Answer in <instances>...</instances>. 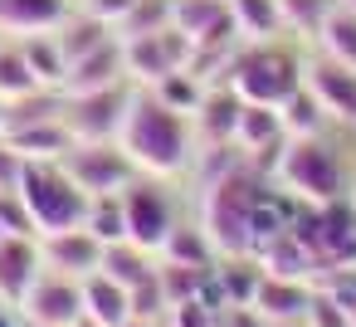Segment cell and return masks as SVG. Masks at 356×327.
<instances>
[{"label": "cell", "instance_id": "1", "mask_svg": "<svg viewBox=\"0 0 356 327\" xmlns=\"http://www.w3.org/2000/svg\"><path fill=\"white\" fill-rule=\"evenodd\" d=\"M118 147L132 157L137 171L176 181L181 171H191L200 142H195V127H191L186 113L166 108L152 88L132 83V103H127V118L118 127Z\"/></svg>", "mask_w": 356, "mask_h": 327}, {"label": "cell", "instance_id": "2", "mask_svg": "<svg viewBox=\"0 0 356 327\" xmlns=\"http://www.w3.org/2000/svg\"><path fill=\"white\" fill-rule=\"evenodd\" d=\"M268 191V176L249 166V157L229 161L220 176L200 181V225L215 239L220 254H249L254 239V205Z\"/></svg>", "mask_w": 356, "mask_h": 327}, {"label": "cell", "instance_id": "3", "mask_svg": "<svg viewBox=\"0 0 356 327\" xmlns=\"http://www.w3.org/2000/svg\"><path fill=\"white\" fill-rule=\"evenodd\" d=\"M307 79V45L298 35H278V40H244L229 59V88L244 103H268L278 108L288 93H298Z\"/></svg>", "mask_w": 356, "mask_h": 327}, {"label": "cell", "instance_id": "4", "mask_svg": "<svg viewBox=\"0 0 356 327\" xmlns=\"http://www.w3.org/2000/svg\"><path fill=\"white\" fill-rule=\"evenodd\" d=\"M337 132V127H332ZM332 132H317V137H288L283 147V161L273 171V181L293 196V200H307V205H327V200H341L351 196V166L337 147Z\"/></svg>", "mask_w": 356, "mask_h": 327}, {"label": "cell", "instance_id": "5", "mask_svg": "<svg viewBox=\"0 0 356 327\" xmlns=\"http://www.w3.org/2000/svg\"><path fill=\"white\" fill-rule=\"evenodd\" d=\"M20 200H25V210H30V220H35L40 234L79 230L88 220V205H93V196L69 176L64 161H25Z\"/></svg>", "mask_w": 356, "mask_h": 327}, {"label": "cell", "instance_id": "6", "mask_svg": "<svg viewBox=\"0 0 356 327\" xmlns=\"http://www.w3.org/2000/svg\"><path fill=\"white\" fill-rule=\"evenodd\" d=\"M122 215H127V239H137V244H147V249L161 254L166 234L176 230V220H181L186 210H181V196H176V186H171L166 176L137 171V176L122 186Z\"/></svg>", "mask_w": 356, "mask_h": 327}, {"label": "cell", "instance_id": "7", "mask_svg": "<svg viewBox=\"0 0 356 327\" xmlns=\"http://www.w3.org/2000/svg\"><path fill=\"white\" fill-rule=\"evenodd\" d=\"M132 103V83L93 88V93H64V127L74 142H113Z\"/></svg>", "mask_w": 356, "mask_h": 327}, {"label": "cell", "instance_id": "8", "mask_svg": "<svg viewBox=\"0 0 356 327\" xmlns=\"http://www.w3.org/2000/svg\"><path fill=\"white\" fill-rule=\"evenodd\" d=\"M64 166H69V176H74L88 196H118V191L137 176V166H132V157L118 147V137H113V142H74V147L64 152Z\"/></svg>", "mask_w": 356, "mask_h": 327}, {"label": "cell", "instance_id": "9", "mask_svg": "<svg viewBox=\"0 0 356 327\" xmlns=\"http://www.w3.org/2000/svg\"><path fill=\"white\" fill-rule=\"evenodd\" d=\"M122 54H127V79H132L137 88H152V83H161L166 74H181V69L191 64L195 45L171 25V30H161V35L122 40Z\"/></svg>", "mask_w": 356, "mask_h": 327}, {"label": "cell", "instance_id": "10", "mask_svg": "<svg viewBox=\"0 0 356 327\" xmlns=\"http://www.w3.org/2000/svg\"><path fill=\"white\" fill-rule=\"evenodd\" d=\"M20 317L35 327H74L83 317V278L44 269L35 278V288L20 298Z\"/></svg>", "mask_w": 356, "mask_h": 327}, {"label": "cell", "instance_id": "11", "mask_svg": "<svg viewBox=\"0 0 356 327\" xmlns=\"http://www.w3.org/2000/svg\"><path fill=\"white\" fill-rule=\"evenodd\" d=\"M302 83L322 98L332 127H351L356 132V69H346V64H337V59H327V54H317L307 45V79Z\"/></svg>", "mask_w": 356, "mask_h": 327}, {"label": "cell", "instance_id": "12", "mask_svg": "<svg viewBox=\"0 0 356 327\" xmlns=\"http://www.w3.org/2000/svg\"><path fill=\"white\" fill-rule=\"evenodd\" d=\"M171 25L191 45H239V25L229 15V0H171Z\"/></svg>", "mask_w": 356, "mask_h": 327}, {"label": "cell", "instance_id": "13", "mask_svg": "<svg viewBox=\"0 0 356 327\" xmlns=\"http://www.w3.org/2000/svg\"><path fill=\"white\" fill-rule=\"evenodd\" d=\"M40 254H44V269L69 273V278H88L103 264V239L83 225L79 230H54V234H40Z\"/></svg>", "mask_w": 356, "mask_h": 327}, {"label": "cell", "instance_id": "14", "mask_svg": "<svg viewBox=\"0 0 356 327\" xmlns=\"http://www.w3.org/2000/svg\"><path fill=\"white\" fill-rule=\"evenodd\" d=\"M40 273H44L40 239H30V234H0V298L20 308V298L35 288Z\"/></svg>", "mask_w": 356, "mask_h": 327}, {"label": "cell", "instance_id": "15", "mask_svg": "<svg viewBox=\"0 0 356 327\" xmlns=\"http://www.w3.org/2000/svg\"><path fill=\"white\" fill-rule=\"evenodd\" d=\"M239 113H244V98H239L229 83L205 88V98H200V108H195V118H191L195 142H200V147H229L234 132H239Z\"/></svg>", "mask_w": 356, "mask_h": 327}, {"label": "cell", "instance_id": "16", "mask_svg": "<svg viewBox=\"0 0 356 327\" xmlns=\"http://www.w3.org/2000/svg\"><path fill=\"white\" fill-rule=\"evenodd\" d=\"M113 83H132V79H127L122 40H108V45H98L93 54L74 59V64H69V79H64V93H93V88H113Z\"/></svg>", "mask_w": 356, "mask_h": 327}, {"label": "cell", "instance_id": "17", "mask_svg": "<svg viewBox=\"0 0 356 327\" xmlns=\"http://www.w3.org/2000/svg\"><path fill=\"white\" fill-rule=\"evenodd\" d=\"M74 15V0H0V35H44Z\"/></svg>", "mask_w": 356, "mask_h": 327}, {"label": "cell", "instance_id": "18", "mask_svg": "<svg viewBox=\"0 0 356 327\" xmlns=\"http://www.w3.org/2000/svg\"><path fill=\"white\" fill-rule=\"evenodd\" d=\"M312 293H317V283H307V278H278V273H264V278H259V288H254V303H249V308H259L268 322L307 317Z\"/></svg>", "mask_w": 356, "mask_h": 327}, {"label": "cell", "instance_id": "19", "mask_svg": "<svg viewBox=\"0 0 356 327\" xmlns=\"http://www.w3.org/2000/svg\"><path fill=\"white\" fill-rule=\"evenodd\" d=\"M254 259H259V269H264V273H278V278H307V283H317V259L307 254V244H302L293 230H283V234H273L268 244H259V249H254Z\"/></svg>", "mask_w": 356, "mask_h": 327}, {"label": "cell", "instance_id": "20", "mask_svg": "<svg viewBox=\"0 0 356 327\" xmlns=\"http://www.w3.org/2000/svg\"><path fill=\"white\" fill-rule=\"evenodd\" d=\"M98 273H108L113 283H122V288L132 293L137 283H147V278L156 273V249H147V244H137V239H113V244H103Z\"/></svg>", "mask_w": 356, "mask_h": 327}, {"label": "cell", "instance_id": "21", "mask_svg": "<svg viewBox=\"0 0 356 327\" xmlns=\"http://www.w3.org/2000/svg\"><path fill=\"white\" fill-rule=\"evenodd\" d=\"M161 259H171V264H191V269H215V264H220V249H215V239L205 234L200 220L181 215L176 230H171L166 244H161Z\"/></svg>", "mask_w": 356, "mask_h": 327}, {"label": "cell", "instance_id": "22", "mask_svg": "<svg viewBox=\"0 0 356 327\" xmlns=\"http://www.w3.org/2000/svg\"><path fill=\"white\" fill-rule=\"evenodd\" d=\"M83 317H93L103 327H122V322H132V293L122 283H113L108 273H88L83 278Z\"/></svg>", "mask_w": 356, "mask_h": 327}, {"label": "cell", "instance_id": "23", "mask_svg": "<svg viewBox=\"0 0 356 327\" xmlns=\"http://www.w3.org/2000/svg\"><path fill=\"white\" fill-rule=\"evenodd\" d=\"M312 49L337 59V64H346V69H356V10L337 0L332 15L322 20V30L312 35Z\"/></svg>", "mask_w": 356, "mask_h": 327}, {"label": "cell", "instance_id": "24", "mask_svg": "<svg viewBox=\"0 0 356 327\" xmlns=\"http://www.w3.org/2000/svg\"><path fill=\"white\" fill-rule=\"evenodd\" d=\"M6 142L25 157V161H64V152L74 147V132L59 122H40V127H20V132H6Z\"/></svg>", "mask_w": 356, "mask_h": 327}, {"label": "cell", "instance_id": "25", "mask_svg": "<svg viewBox=\"0 0 356 327\" xmlns=\"http://www.w3.org/2000/svg\"><path fill=\"white\" fill-rule=\"evenodd\" d=\"M20 49H25V59H30L40 88H64V79H69V54H64V45H59L54 30H44V35H20Z\"/></svg>", "mask_w": 356, "mask_h": 327}, {"label": "cell", "instance_id": "26", "mask_svg": "<svg viewBox=\"0 0 356 327\" xmlns=\"http://www.w3.org/2000/svg\"><path fill=\"white\" fill-rule=\"evenodd\" d=\"M278 118H283V132H288V137H317V132H332V118H327L322 98H317L307 83L278 103Z\"/></svg>", "mask_w": 356, "mask_h": 327}, {"label": "cell", "instance_id": "27", "mask_svg": "<svg viewBox=\"0 0 356 327\" xmlns=\"http://www.w3.org/2000/svg\"><path fill=\"white\" fill-rule=\"evenodd\" d=\"M59 35V45H64V54H69V64L74 59H83V54H93L98 45H108V40H118V30L108 25V20H98V15H88V10H79L74 6V15L54 30Z\"/></svg>", "mask_w": 356, "mask_h": 327}, {"label": "cell", "instance_id": "28", "mask_svg": "<svg viewBox=\"0 0 356 327\" xmlns=\"http://www.w3.org/2000/svg\"><path fill=\"white\" fill-rule=\"evenodd\" d=\"M229 15H234L244 40H278V35H288L278 0H229Z\"/></svg>", "mask_w": 356, "mask_h": 327}, {"label": "cell", "instance_id": "29", "mask_svg": "<svg viewBox=\"0 0 356 327\" xmlns=\"http://www.w3.org/2000/svg\"><path fill=\"white\" fill-rule=\"evenodd\" d=\"M40 88V79H35V69H30V59H25V49H20V40H0V98H25V93H35Z\"/></svg>", "mask_w": 356, "mask_h": 327}, {"label": "cell", "instance_id": "30", "mask_svg": "<svg viewBox=\"0 0 356 327\" xmlns=\"http://www.w3.org/2000/svg\"><path fill=\"white\" fill-rule=\"evenodd\" d=\"M337 0H278V10H283V30L298 35L302 45H312V35L322 30V20L332 15Z\"/></svg>", "mask_w": 356, "mask_h": 327}, {"label": "cell", "instance_id": "31", "mask_svg": "<svg viewBox=\"0 0 356 327\" xmlns=\"http://www.w3.org/2000/svg\"><path fill=\"white\" fill-rule=\"evenodd\" d=\"M171 30V0H132V10L118 25V40H137V35H161Z\"/></svg>", "mask_w": 356, "mask_h": 327}, {"label": "cell", "instance_id": "32", "mask_svg": "<svg viewBox=\"0 0 356 327\" xmlns=\"http://www.w3.org/2000/svg\"><path fill=\"white\" fill-rule=\"evenodd\" d=\"M152 93H156L166 108H176V113L195 118V108H200V98H205V83H200L191 69H181V74H166L161 83H152Z\"/></svg>", "mask_w": 356, "mask_h": 327}, {"label": "cell", "instance_id": "33", "mask_svg": "<svg viewBox=\"0 0 356 327\" xmlns=\"http://www.w3.org/2000/svg\"><path fill=\"white\" fill-rule=\"evenodd\" d=\"M83 230H93L103 244H113V239H127V215H122V191L118 196H93V205H88V220H83Z\"/></svg>", "mask_w": 356, "mask_h": 327}, {"label": "cell", "instance_id": "34", "mask_svg": "<svg viewBox=\"0 0 356 327\" xmlns=\"http://www.w3.org/2000/svg\"><path fill=\"white\" fill-rule=\"evenodd\" d=\"M166 312H171V303H166V293H161V278H156V273H152L147 283H137V288H132V317L166 322Z\"/></svg>", "mask_w": 356, "mask_h": 327}, {"label": "cell", "instance_id": "35", "mask_svg": "<svg viewBox=\"0 0 356 327\" xmlns=\"http://www.w3.org/2000/svg\"><path fill=\"white\" fill-rule=\"evenodd\" d=\"M166 327H220V308L205 298H186L166 312Z\"/></svg>", "mask_w": 356, "mask_h": 327}, {"label": "cell", "instance_id": "36", "mask_svg": "<svg viewBox=\"0 0 356 327\" xmlns=\"http://www.w3.org/2000/svg\"><path fill=\"white\" fill-rule=\"evenodd\" d=\"M307 322H312V327H356V322H351V312H346V308H341L327 288H317V293H312Z\"/></svg>", "mask_w": 356, "mask_h": 327}, {"label": "cell", "instance_id": "37", "mask_svg": "<svg viewBox=\"0 0 356 327\" xmlns=\"http://www.w3.org/2000/svg\"><path fill=\"white\" fill-rule=\"evenodd\" d=\"M20 176H25V157L0 137V191H20Z\"/></svg>", "mask_w": 356, "mask_h": 327}, {"label": "cell", "instance_id": "38", "mask_svg": "<svg viewBox=\"0 0 356 327\" xmlns=\"http://www.w3.org/2000/svg\"><path fill=\"white\" fill-rule=\"evenodd\" d=\"M79 10H88V15H98V20H108L113 30L122 25V15L132 10V0H74Z\"/></svg>", "mask_w": 356, "mask_h": 327}, {"label": "cell", "instance_id": "39", "mask_svg": "<svg viewBox=\"0 0 356 327\" xmlns=\"http://www.w3.org/2000/svg\"><path fill=\"white\" fill-rule=\"evenodd\" d=\"M220 327H268L259 308H220Z\"/></svg>", "mask_w": 356, "mask_h": 327}, {"label": "cell", "instance_id": "40", "mask_svg": "<svg viewBox=\"0 0 356 327\" xmlns=\"http://www.w3.org/2000/svg\"><path fill=\"white\" fill-rule=\"evenodd\" d=\"M0 327H25L20 308H15V303H6V298H0Z\"/></svg>", "mask_w": 356, "mask_h": 327}, {"label": "cell", "instance_id": "41", "mask_svg": "<svg viewBox=\"0 0 356 327\" xmlns=\"http://www.w3.org/2000/svg\"><path fill=\"white\" fill-rule=\"evenodd\" d=\"M268 327H312L307 317H283V322H268Z\"/></svg>", "mask_w": 356, "mask_h": 327}, {"label": "cell", "instance_id": "42", "mask_svg": "<svg viewBox=\"0 0 356 327\" xmlns=\"http://www.w3.org/2000/svg\"><path fill=\"white\" fill-rule=\"evenodd\" d=\"M122 327H166V322H147V317H132V322H122Z\"/></svg>", "mask_w": 356, "mask_h": 327}, {"label": "cell", "instance_id": "43", "mask_svg": "<svg viewBox=\"0 0 356 327\" xmlns=\"http://www.w3.org/2000/svg\"><path fill=\"white\" fill-rule=\"evenodd\" d=\"M0 137H6V98H0Z\"/></svg>", "mask_w": 356, "mask_h": 327}, {"label": "cell", "instance_id": "44", "mask_svg": "<svg viewBox=\"0 0 356 327\" xmlns=\"http://www.w3.org/2000/svg\"><path fill=\"white\" fill-rule=\"evenodd\" d=\"M74 327H103V322H93V317H79V322H74Z\"/></svg>", "mask_w": 356, "mask_h": 327}, {"label": "cell", "instance_id": "45", "mask_svg": "<svg viewBox=\"0 0 356 327\" xmlns=\"http://www.w3.org/2000/svg\"><path fill=\"white\" fill-rule=\"evenodd\" d=\"M346 200H351V205H356V181H351V196H346Z\"/></svg>", "mask_w": 356, "mask_h": 327}, {"label": "cell", "instance_id": "46", "mask_svg": "<svg viewBox=\"0 0 356 327\" xmlns=\"http://www.w3.org/2000/svg\"><path fill=\"white\" fill-rule=\"evenodd\" d=\"M341 6H351V10H356V0H341Z\"/></svg>", "mask_w": 356, "mask_h": 327}, {"label": "cell", "instance_id": "47", "mask_svg": "<svg viewBox=\"0 0 356 327\" xmlns=\"http://www.w3.org/2000/svg\"><path fill=\"white\" fill-rule=\"evenodd\" d=\"M25 327H35V322H25Z\"/></svg>", "mask_w": 356, "mask_h": 327}, {"label": "cell", "instance_id": "48", "mask_svg": "<svg viewBox=\"0 0 356 327\" xmlns=\"http://www.w3.org/2000/svg\"><path fill=\"white\" fill-rule=\"evenodd\" d=\"M0 234H6V230H0Z\"/></svg>", "mask_w": 356, "mask_h": 327}]
</instances>
